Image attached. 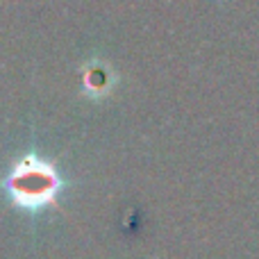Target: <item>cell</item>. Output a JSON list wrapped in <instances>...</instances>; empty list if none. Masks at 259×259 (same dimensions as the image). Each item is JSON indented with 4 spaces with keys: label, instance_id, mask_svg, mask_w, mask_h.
<instances>
[{
    "label": "cell",
    "instance_id": "1",
    "mask_svg": "<svg viewBox=\"0 0 259 259\" xmlns=\"http://www.w3.org/2000/svg\"><path fill=\"white\" fill-rule=\"evenodd\" d=\"M64 180L57 168L39 157H25L5 178V191L9 200L25 211H41L53 205L62 191Z\"/></svg>",
    "mask_w": 259,
    "mask_h": 259
}]
</instances>
